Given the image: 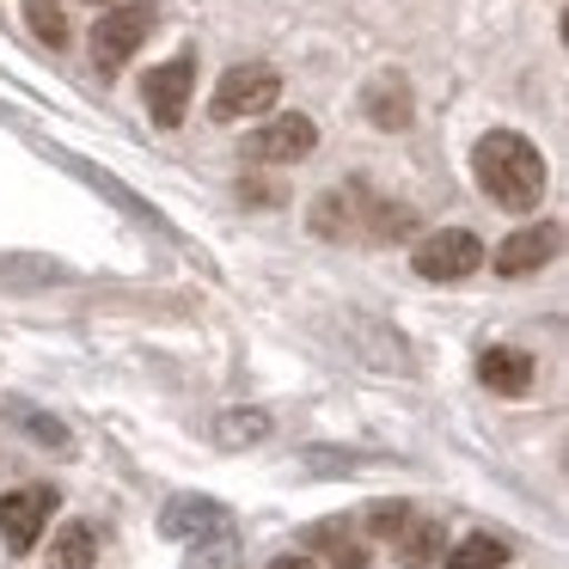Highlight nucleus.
Segmentation results:
<instances>
[{
	"label": "nucleus",
	"mask_w": 569,
	"mask_h": 569,
	"mask_svg": "<svg viewBox=\"0 0 569 569\" xmlns=\"http://www.w3.org/2000/svg\"><path fill=\"white\" fill-rule=\"evenodd\" d=\"M478 184L490 190V202L508 214L539 209V197H545L539 148H532L527 136H515V129H490V136L478 141Z\"/></svg>",
	"instance_id": "nucleus-1"
},
{
	"label": "nucleus",
	"mask_w": 569,
	"mask_h": 569,
	"mask_svg": "<svg viewBox=\"0 0 569 569\" xmlns=\"http://www.w3.org/2000/svg\"><path fill=\"white\" fill-rule=\"evenodd\" d=\"M276 92H282V74L263 62H239L221 74V87H214L209 99V117L214 123H239V117H263L276 104Z\"/></svg>",
	"instance_id": "nucleus-2"
},
{
	"label": "nucleus",
	"mask_w": 569,
	"mask_h": 569,
	"mask_svg": "<svg viewBox=\"0 0 569 569\" xmlns=\"http://www.w3.org/2000/svg\"><path fill=\"white\" fill-rule=\"evenodd\" d=\"M410 263H417L422 282H466V276L483 270V239L466 233V227H441V233L417 239Z\"/></svg>",
	"instance_id": "nucleus-3"
},
{
	"label": "nucleus",
	"mask_w": 569,
	"mask_h": 569,
	"mask_svg": "<svg viewBox=\"0 0 569 569\" xmlns=\"http://www.w3.org/2000/svg\"><path fill=\"white\" fill-rule=\"evenodd\" d=\"M148 31H153V7H148V0L111 7V13L92 26V68H99V74H117V68H129V56L148 43Z\"/></svg>",
	"instance_id": "nucleus-4"
},
{
	"label": "nucleus",
	"mask_w": 569,
	"mask_h": 569,
	"mask_svg": "<svg viewBox=\"0 0 569 569\" xmlns=\"http://www.w3.org/2000/svg\"><path fill=\"white\" fill-rule=\"evenodd\" d=\"M190 92H197V56H172V62H160L148 74L141 99H148V117L160 129H178L184 111H190Z\"/></svg>",
	"instance_id": "nucleus-5"
},
{
	"label": "nucleus",
	"mask_w": 569,
	"mask_h": 569,
	"mask_svg": "<svg viewBox=\"0 0 569 569\" xmlns=\"http://www.w3.org/2000/svg\"><path fill=\"white\" fill-rule=\"evenodd\" d=\"M56 515V490L50 483H31V490H7L0 496V539H7V551L26 557L31 545H38L43 520Z\"/></svg>",
	"instance_id": "nucleus-6"
},
{
	"label": "nucleus",
	"mask_w": 569,
	"mask_h": 569,
	"mask_svg": "<svg viewBox=\"0 0 569 569\" xmlns=\"http://www.w3.org/2000/svg\"><path fill=\"white\" fill-rule=\"evenodd\" d=\"M312 148H319V123H312V117H276L270 129H258V136L246 141V153L258 166H295V160H307Z\"/></svg>",
	"instance_id": "nucleus-7"
},
{
	"label": "nucleus",
	"mask_w": 569,
	"mask_h": 569,
	"mask_svg": "<svg viewBox=\"0 0 569 569\" xmlns=\"http://www.w3.org/2000/svg\"><path fill=\"white\" fill-rule=\"evenodd\" d=\"M160 532L166 539H190V545H221L227 532H233V520H227L221 502H209V496H178V502H166L160 515Z\"/></svg>",
	"instance_id": "nucleus-8"
},
{
	"label": "nucleus",
	"mask_w": 569,
	"mask_h": 569,
	"mask_svg": "<svg viewBox=\"0 0 569 569\" xmlns=\"http://www.w3.org/2000/svg\"><path fill=\"white\" fill-rule=\"evenodd\" d=\"M557 246H563V227L557 221L520 227V233H508L502 246H496V270L502 276H532V270H545V263L557 258Z\"/></svg>",
	"instance_id": "nucleus-9"
},
{
	"label": "nucleus",
	"mask_w": 569,
	"mask_h": 569,
	"mask_svg": "<svg viewBox=\"0 0 569 569\" xmlns=\"http://www.w3.org/2000/svg\"><path fill=\"white\" fill-rule=\"evenodd\" d=\"M361 111H368V123H373V129H410V117H417L410 80H405V74H380V80H368V92H361Z\"/></svg>",
	"instance_id": "nucleus-10"
},
{
	"label": "nucleus",
	"mask_w": 569,
	"mask_h": 569,
	"mask_svg": "<svg viewBox=\"0 0 569 569\" xmlns=\"http://www.w3.org/2000/svg\"><path fill=\"white\" fill-rule=\"evenodd\" d=\"M478 380L490 386V392H502V398H520L532 386V356L527 349H483Z\"/></svg>",
	"instance_id": "nucleus-11"
},
{
	"label": "nucleus",
	"mask_w": 569,
	"mask_h": 569,
	"mask_svg": "<svg viewBox=\"0 0 569 569\" xmlns=\"http://www.w3.org/2000/svg\"><path fill=\"white\" fill-rule=\"evenodd\" d=\"M307 545H312V551H325V563H331V569H368V545L356 539L349 520H319V527H307Z\"/></svg>",
	"instance_id": "nucleus-12"
},
{
	"label": "nucleus",
	"mask_w": 569,
	"mask_h": 569,
	"mask_svg": "<svg viewBox=\"0 0 569 569\" xmlns=\"http://www.w3.org/2000/svg\"><path fill=\"white\" fill-rule=\"evenodd\" d=\"M99 563V527L92 520H68L50 539V569H92Z\"/></svg>",
	"instance_id": "nucleus-13"
},
{
	"label": "nucleus",
	"mask_w": 569,
	"mask_h": 569,
	"mask_svg": "<svg viewBox=\"0 0 569 569\" xmlns=\"http://www.w3.org/2000/svg\"><path fill=\"white\" fill-rule=\"evenodd\" d=\"M392 551H398V563H405V569H429L435 557H441V520H417V515H410L405 527L392 532Z\"/></svg>",
	"instance_id": "nucleus-14"
},
{
	"label": "nucleus",
	"mask_w": 569,
	"mask_h": 569,
	"mask_svg": "<svg viewBox=\"0 0 569 569\" xmlns=\"http://www.w3.org/2000/svg\"><path fill=\"white\" fill-rule=\"evenodd\" d=\"M502 563H508V545L490 539V532H471L459 551H447L441 569H502Z\"/></svg>",
	"instance_id": "nucleus-15"
},
{
	"label": "nucleus",
	"mask_w": 569,
	"mask_h": 569,
	"mask_svg": "<svg viewBox=\"0 0 569 569\" xmlns=\"http://www.w3.org/2000/svg\"><path fill=\"white\" fill-rule=\"evenodd\" d=\"M263 435H270V417H263V410H227V417L214 422V441L221 447H258Z\"/></svg>",
	"instance_id": "nucleus-16"
},
{
	"label": "nucleus",
	"mask_w": 569,
	"mask_h": 569,
	"mask_svg": "<svg viewBox=\"0 0 569 569\" xmlns=\"http://www.w3.org/2000/svg\"><path fill=\"white\" fill-rule=\"evenodd\" d=\"M26 26L38 43H50V50H62L68 43V13H62V0H26Z\"/></svg>",
	"instance_id": "nucleus-17"
},
{
	"label": "nucleus",
	"mask_w": 569,
	"mask_h": 569,
	"mask_svg": "<svg viewBox=\"0 0 569 569\" xmlns=\"http://www.w3.org/2000/svg\"><path fill=\"white\" fill-rule=\"evenodd\" d=\"M13 417L31 429V441H43V447H56V453H68V429L56 417H38V410H26V405H13Z\"/></svg>",
	"instance_id": "nucleus-18"
},
{
	"label": "nucleus",
	"mask_w": 569,
	"mask_h": 569,
	"mask_svg": "<svg viewBox=\"0 0 569 569\" xmlns=\"http://www.w3.org/2000/svg\"><path fill=\"white\" fill-rule=\"evenodd\" d=\"M405 520H410V508H405V502H373V508H368V527L380 532V539H392V532L405 527Z\"/></svg>",
	"instance_id": "nucleus-19"
},
{
	"label": "nucleus",
	"mask_w": 569,
	"mask_h": 569,
	"mask_svg": "<svg viewBox=\"0 0 569 569\" xmlns=\"http://www.w3.org/2000/svg\"><path fill=\"white\" fill-rule=\"evenodd\" d=\"M270 569H319V563H312V557H276Z\"/></svg>",
	"instance_id": "nucleus-20"
},
{
	"label": "nucleus",
	"mask_w": 569,
	"mask_h": 569,
	"mask_svg": "<svg viewBox=\"0 0 569 569\" xmlns=\"http://www.w3.org/2000/svg\"><path fill=\"white\" fill-rule=\"evenodd\" d=\"M92 7H99V0H92Z\"/></svg>",
	"instance_id": "nucleus-21"
}]
</instances>
